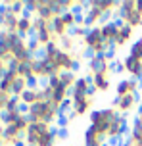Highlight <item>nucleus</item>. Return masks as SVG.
I'll return each mask as SVG.
<instances>
[{
	"label": "nucleus",
	"instance_id": "4be33fe9",
	"mask_svg": "<svg viewBox=\"0 0 142 146\" xmlns=\"http://www.w3.org/2000/svg\"><path fill=\"white\" fill-rule=\"evenodd\" d=\"M129 56H133L135 60L142 62V36L138 40H133L131 42V48H129Z\"/></svg>",
	"mask_w": 142,
	"mask_h": 146
},
{
	"label": "nucleus",
	"instance_id": "9b49d317",
	"mask_svg": "<svg viewBox=\"0 0 142 146\" xmlns=\"http://www.w3.org/2000/svg\"><path fill=\"white\" fill-rule=\"evenodd\" d=\"M92 104H94V96H85V98H77V100H73V111L75 115H87V113H90V108H92Z\"/></svg>",
	"mask_w": 142,
	"mask_h": 146
},
{
	"label": "nucleus",
	"instance_id": "2eb2a0df",
	"mask_svg": "<svg viewBox=\"0 0 142 146\" xmlns=\"http://www.w3.org/2000/svg\"><path fill=\"white\" fill-rule=\"evenodd\" d=\"M133 35H135V29L131 27V25H121V29H119V35H117V40H115V48H123L125 44H129L131 40H133Z\"/></svg>",
	"mask_w": 142,
	"mask_h": 146
},
{
	"label": "nucleus",
	"instance_id": "7c9ffc66",
	"mask_svg": "<svg viewBox=\"0 0 142 146\" xmlns=\"http://www.w3.org/2000/svg\"><path fill=\"white\" fill-rule=\"evenodd\" d=\"M136 12L142 15V0H136Z\"/></svg>",
	"mask_w": 142,
	"mask_h": 146
},
{
	"label": "nucleus",
	"instance_id": "1a4fd4ad",
	"mask_svg": "<svg viewBox=\"0 0 142 146\" xmlns=\"http://www.w3.org/2000/svg\"><path fill=\"white\" fill-rule=\"evenodd\" d=\"M140 90V81L136 79H121L115 87L117 96H127V94H138Z\"/></svg>",
	"mask_w": 142,
	"mask_h": 146
},
{
	"label": "nucleus",
	"instance_id": "2f4dec72",
	"mask_svg": "<svg viewBox=\"0 0 142 146\" xmlns=\"http://www.w3.org/2000/svg\"><path fill=\"white\" fill-rule=\"evenodd\" d=\"M121 146H133V142H131V140L127 139V140H125V142H123V144H121Z\"/></svg>",
	"mask_w": 142,
	"mask_h": 146
},
{
	"label": "nucleus",
	"instance_id": "c85d7f7f",
	"mask_svg": "<svg viewBox=\"0 0 142 146\" xmlns=\"http://www.w3.org/2000/svg\"><path fill=\"white\" fill-rule=\"evenodd\" d=\"M69 110H73V100L71 98H67L60 104V115H65V111H69Z\"/></svg>",
	"mask_w": 142,
	"mask_h": 146
},
{
	"label": "nucleus",
	"instance_id": "393cba45",
	"mask_svg": "<svg viewBox=\"0 0 142 146\" xmlns=\"http://www.w3.org/2000/svg\"><path fill=\"white\" fill-rule=\"evenodd\" d=\"M61 19H63V23L67 25L69 29L77 27V14H75V12H65V14L61 15Z\"/></svg>",
	"mask_w": 142,
	"mask_h": 146
},
{
	"label": "nucleus",
	"instance_id": "412c9836",
	"mask_svg": "<svg viewBox=\"0 0 142 146\" xmlns=\"http://www.w3.org/2000/svg\"><path fill=\"white\" fill-rule=\"evenodd\" d=\"M58 42H60V48H61L63 52L75 54V46H77V42H75V38H73L71 35H67V36H63V38H60Z\"/></svg>",
	"mask_w": 142,
	"mask_h": 146
},
{
	"label": "nucleus",
	"instance_id": "0eeeda50",
	"mask_svg": "<svg viewBox=\"0 0 142 146\" xmlns=\"http://www.w3.org/2000/svg\"><path fill=\"white\" fill-rule=\"evenodd\" d=\"M112 62L108 60L106 54H96L89 60V71L90 75H98V73H110Z\"/></svg>",
	"mask_w": 142,
	"mask_h": 146
},
{
	"label": "nucleus",
	"instance_id": "f03ea898",
	"mask_svg": "<svg viewBox=\"0 0 142 146\" xmlns=\"http://www.w3.org/2000/svg\"><path fill=\"white\" fill-rule=\"evenodd\" d=\"M115 17L119 21H123L125 25H131L133 29L142 27V15L136 12V0H123V2H119Z\"/></svg>",
	"mask_w": 142,
	"mask_h": 146
},
{
	"label": "nucleus",
	"instance_id": "5701e85b",
	"mask_svg": "<svg viewBox=\"0 0 142 146\" xmlns=\"http://www.w3.org/2000/svg\"><path fill=\"white\" fill-rule=\"evenodd\" d=\"M35 17H40V19H44V21L52 23V19L56 17V15H54V12L50 10V6H48V0H44V6L38 10V14L35 15Z\"/></svg>",
	"mask_w": 142,
	"mask_h": 146
},
{
	"label": "nucleus",
	"instance_id": "cd10ccee",
	"mask_svg": "<svg viewBox=\"0 0 142 146\" xmlns=\"http://www.w3.org/2000/svg\"><path fill=\"white\" fill-rule=\"evenodd\" d=\"M25 81H27V88H35V90H38V77L35 75V73H31L29 77H25Z\"/></svg>",
	"mask_w": 142,
	"mask_h": 146
},
{
	"label": "nucleus",
	"instance_id": "bb28decb",
	"mask_svg": "<svg viewBox=\"0 0 142 146\" xmlns=\"http://www.w3.org/2000/svg\"><path fill=\"white\" fill-rule=\"evenodd\" d=\"M123 71H125V64H123V60H115V62H112L110 73H123Z\"/></svg>",
	"mask_w": 142,
	"mask_h": 146
},
{
	"label": "nucleus",
	"instance_id": "4468645a",
	"mask_svg": "<svg viewBox=\"0 0 142 146\" xmlns=\"http://www.w3.org/2000/svg\"><path fill=\"white\" fill-rule=\"evenodd\" d=\"M17 35L19 36H33V17H31L27 12L19 17V21H17Z\"/></svg>",
	"mask_w": 142,
	"mask_h": 146
},
{
	"label": "nucleus",
	"instance_id": "9d476101",
	"mask_svg": "<svg viewBox=\"0 0 142 146\" xmlns=\"http://www.w3.org/2000/svg\"><path fill=\"white\" fill-rule=\"evenodd\" d=\"M123 64H125V71L131 75V79H136L142 83V62L135 60L133 56H125Z\"/></svg>",
	"mask_w": 142,
	"mask_h": 146
},
{
	"label": "nucleus",
	"instance_id": "6ab92c4d",
	"mask_svg": "<svg viewBox=\"0 0 142 146\" xmlns=\"http://www.w3.org/2000/svg\"><path fill=\"white\" fill-rule=\"evenodd\" d=\"M58 131H48V133H44V135H40L38 137V142H37V146H56V142H58Z\"/></svg>",
	"mask_w": 142,
	"mask_h": 146
},
{
	"label": "nucleus",
	"instance_id": "a211bd4d",
	"mask_svg": "<svg viewBox=\"0 0 142 146\" xmlns=\"http://www.w3.org/2000/svg\"><path fill=\"white\" fill-rule=\"evenodd\" d=\"M19 100H21V104H25V106H33V104L40 102V92L35 90V88H27V90L19 96Z\"/></svg>",
	"mask_w": 142,
	"mask_h": 146
},
{
	"label": "nucleus",
	"instance_id": "6e6552de",
	"mask_svg": "<svg viewBox=\"0 0 142 146\" xmlns=\"http://www.w3.org/2000/svg\"><path fill=\"white\" fill-rule=\"evenodd\" d=\"M127 131H129L127 117L119 115L117 119H113L112 125H110V129H108V139H110V140H119Z\"/></svg>",
	"mask_w": 142,
	"mask_h": 146
},
{
	"label": "nucleus",
	"instance_id": "c756f323",
	"mask_svg": "<svg viewBox=\"0 0 142 146\" xmlns=\"http://www.w3.org/2000/svg\"><path fill=\"white\" fill-rule=\"evenodd\" d=\"M67 137H69L67 129H58V139H67Z\"/></svg>",
	"mask_w": 142,
	"mask_h": 146
},
{
	"label": "nucleus",
	"instance_id": "f8f14e48",
	"mask_svg": "<svg viewBox=\"0 0 142 146\" xmlns=\"http://www.w3.org/2000/svg\"><path fill=\"white\" fill-rule=\"evenodd\" d=\"M104 142H106L104 135H100L92 125H89L85 131V146H104Z\"/></svg>",
	"mask_w": 142,
	"mask_h": 146
},
{
	"label": "nucleus",
	"instance_id": "aec40b11",
	"mask_svg": "<svg viewBox=\"0 0 142 146\" xmlns=\"http://www.w3.org/2000/svg\"><path fill=\"white\" fill-rule=\"evenodd\" d=\"M77 79H79V77H77L73 71H63V73H60V81H61V85H63L65 88H69V90L75 87Z\"/></svg>",
	"mask_w": 142,
	"mask_h": 146
},
{
	"label": "nucleus",
	"instance_id": "ddd939ff",
	"mask_svg": "<svg viewBox=\"0 0 142 146\" xmlns=\"http://www.w3.org/2000/svg\"><path fill=\"white\" fill-rule=\"evenodd\" d=\"M112 87V79H110V73H98L92 75V88L96 92H106Z\"/></svg>",
	"mask_w": 142,
	"mask_h": 146
},
{
	"label": "nucleus",
	"instance_id": "20e7f679",
	"mask_svg": "<svg viewBox=\"0 0 142 146\" xmlns=\"http://www.w3.org/2000/svg\"><path fill=\"white\" fill-rule=\"evenodd\" d=\"M35 75H37L38 79H50V77H54V75H60V69H58V66L56 64H52L50 60L46 58H37L35 60Z\"/></svg>",
	"mask_w": 142,
	"mask_h": 146
},
{
	"label": "nucleus",
	"instance_id": "f257e3e1",
	"mask_svg": "<svg viewBox=\"0 0 142 146\" xmlns=\"http://www.w3.org/2000/svg\"><path fill=\"white\" fill-rule=\"evenodd\" d=\"M121 113L115 108H102V110H94L90 111V125L96 129L100 135H104L108 139V129L112 125L113 119H117Z\"/></svg>",
	"mask_w": 142,
	"mask_h": 146
},
{
	"label": "nucleus",
	"instance_id": "a878e982",
	"mask_svg": "<svg viewBox=\"0 0 142 146\" xmlns=\"http://www.w3.org/2000/svg\"><path fill=\"white\" fill-rule=\"evenodd\" d=\"M69 33H71L73 38H85V36L89 35V27H73Z\"/></svg>",
	"mask_w": 142,
	"mask_h": 146
},
{
	"label": "nucleus",
	"instance_id": "423d86ee",
	"mask_svg": "<svg viewBox=\"0 0 142 146\" xmlns=\"http://www.w3.org/2000/svg\"><path fill=\"white\" fill-rule=\"evenodd\" d=\"M138 106V94H127V96H115L112 108H115L121 115L123 113H129Z\"/></svg>",
	"mask_w": 142,
	"mask_h": 146
},
{
	"label": "nucleus",
	"instance_id": "7ed1b4c3",
	"mask_svg": "<svg viewBox=\"0 0 142 146\" xmlns=\"http://www.w3.org/2000/svg\"><path fill=\"white\" fill-rule=\"evenodd\" d=\"M94 96L96 94V90L92 88V75H87V77H79L77 83H75V87L71 88V100H77V98H85V96Z\"/></svg>",
	"mask_w": 142,
	"mask_h": 146
},
{
	"label": "nucleus",
	"instance_id": "f3484780",
	"mask_svg": "<svg viewBox=\"0 0 142 146\" xmlns=\"http://www.w3.org/2000/svg\"><path fill=\"white\" fill-rule=\"evenodd\" d=\"M129 140L133 142V146H142V119L140 117H136L133 121V125H131Z\"/></svg>",
	"mask_w": 142,
	"mask_h": 146
},
{
	"label": "nucleus",
	"instance_id": "dca6fc26",
	"mask_svg": "<svg viewBox=\"0 0 142 146\" xmlns=\"http://www.w3.org/2000/svg\"><path fill=\"white\" fill-rule=\"evenodd\" d=\"M50 27H52V33L54 36H56V40H60V38H63V36L69 35V27L63 23V19H61V15H56L52 19V23H50Z\"/></svg>",
	"mask_w": 142,
	"mask_h": 146
},
{
	"label": "nucleus",
	"instance_id": "b1692460",
	"mask_svg": "<svg viewBox=\"0 0 142 146\" xmlns=\"http://www.w3.org/2000/svg\"><path fill=\"white\" fill-rule=\"evenodd\" d=\"M44 6V0H29V2H25V12L27 14H35L37 15L38 14V10Z\"/></svg>",
	"mask_w": 142,
	"mask_h": 146
},
{
	"label": "nucleus",
	"instance_id": "39448f33",
	"mask_svg": "<svg viewBox=\"0 0 142 146\" xmlns=\"http://www.w3.org/2000/svg\"><path fill=\"white\" fill-rule=\"evenodd\" d=\"M121 25H123V21H119V19H112V21H106V23H102V25H100L102 38H104V42L108 44V46H113V44H115Z\"/></svg>",
	"mask_w": 142,
	"mask_h": 146
}]
</instances>
